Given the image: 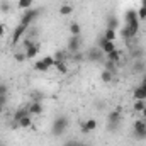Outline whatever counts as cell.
I'll return each instance as SVG.
<instances>
[{
    "label": "cell",
    "mask_w": 146,
    "mask_h": 146,
    "mask_svg": "<svg viewBox=\"0 0 146 146\" xmlns=\"http://www.w3.org/2000/svg\"><path fill=\"white\" fill-rule=\"evenodd\" d=\"M53 58H54V63H56V61H66V54H65V51H56V53L53 54Z\"/></svg>",
    "instance_id": "4dcf8cb0"
},
{
    "label": "cell",
    "mask_w": 146,
    "mask_h": 146,
    "mask_svg": "<svg viewBox=\"0 0 146 146\" xmlns=\"http://www.w3.org/2000/svg\"><path fill=\"white\" fill-rule=\"evenodd\" d=\"M34 70H36V72H41V73H46L49 68L44 65V61H42V60H37L36 63H34Z\"/></svg>",
    "instance_id": "484cf974"
},
{
    "label": "cell",
    "mask_w": 146,
    "mask_h": 146,
    "mask_svg": "<svg viewBox=\"0 0 146 146\" xmlns=\"http://www.w3.org/2000/svg\"><path fill=\"white\" fill-rule=\"evenodd\" d=\"M95 107H97V109H104V102H97Z\"/></svg>",
    "instance_id": "60d3db41"
},
{
    "label": "cell",
    "mask_w": 146,
    "mask_h": 146,
    "mask_svg": "<svg viewBox=\"0 0 146 146\" xmlns=\"http://www.w3.org/2000/svg\"><path fill=\"white\" fill-rule=\"evenodd\" d=\"M82 146H90V145H82Z\"/></svg>",
    "instance_id": "bcb514c9"
},
{
    "label": "cell",
    "mask_w": 146,
    "mask_h": 146,
    "mask_svg": "<svg viewBox=\"0 0 146 146\" xmlns=\"http://www.w3.org/2000/svg\"><path fill=\"white\" fill-rule=\"evenodd\" d=\"M141 115H143V119H145V121H146V107H145V110L141 112Z\"/></svg>",
    "instance_id": "b9f144b4"
},
{
    "label": "cell",
    "mask_w": 146,
    "mask_h": 146,
    "mask_svg": "<svg viewBox=\"0 0 146 146\" xmlns=\"http://www.w3.org/2000/svg\"><path fill=\"white\" fill-rule=\"evenodd\" d=\"M72 61H73V63H76V65H78V63H82V61H85V54H83L82 51L73 53V54H72Z\"/></svg>",
    "instance_id": "f1b7e54d"
},
{
    "label": "cell",
    "mask_w": 146,
    "mask_h": 146,
    "mask_svg": "<svg viewBox=\"0 0 146 146\" xmlns=\"http://www.w3.org/2000/svg\"><path fill=\"white\" fill-rule=\"evenodd\" d=\"M80 48H82V39H80V36H72L70 39H68V42H66V49H68L70 54L78 53Z\"/></svg>",
    "instance_id": "ba28073f"
},
{
    "label": "cell",
    "mask_w": 146,
    "mask_h": 146,
    "mask_svg": "<svg viewBox=\"0 0 146 146\" xmlns=\"http://www.w3.org/2000/svg\"><path fill=\"white\" fill-rule=\"evenodd\" d=\"M117 26H119V21L115 19V15H109L107 17V27L109 29H117Z\"/></svg>",
    "instance_id": "4316f807"
},
{
    "label": "cell",
    "mask_w": 146,
    "mask_h": 146,
    "mask_svg": "<svg viewBox=\"0 0 146 146\" xmlns=\"http://www.w3.org/2000/svg\"><path fill=\"white\" fill-rule=\"evenodd\" d=\"M26 31H27V26H24V24H21V22L15 26V29H14V33H12V39H10L12 46H15V44L19 42V39L26 34Z\"/></svg>",
    "instance_id": "9c48e42d"
},
{
    "label": "cell",
    "mask_w": 146,
    "mask_h": 146,
    "mask_svg": "<svg viewBox=\"0 0 146 146\" xmlns=\"http://www.w3.org/2000/svg\"><path fill=\"white\" fill-rule=\"evenodd\" d=\"M146 107V100H134V104H133V110L134 112H138V114H141Z\"/></svg>",
    "instance_id": "7402d4cb"
},
{
    "label": "cell",
    "mask_w": 146,
    "mask_h": 146,
    "mask_svg": "<svg viewBox=\"0 0 146 146\" xmlns=\"http://www.w3.org/2000/svg\"><path fill=\"white\" fill-rule=\"evenodd\" d=\"M27 110H29V114H31V115H42V112H44V107H42V104H41V102H36V100H33V102L29 104Z\"/></svg>",
    "instance_id": "8fae6325"
},
{
    "label": "cell",
    "mask_w": 146,
    "mask_h": 146,
    "mask_svg": "<svg viewBox=\"0 0 146 146\" xmlns=\"http://www.w3.org/2000/svg\"><path fill=\"white\" fill-rule=\"evenodd\" d=\"M5 33H7V27H5L3 24H0V37L5 36Z\"/></svg>",
    "instance_id": "74e56055"
},
{
    "label": "cell",
    "mask_w": 146,
    "mask_h": 146,
    "mask_svg": "<svg viewBox=\"0 0 146 146\" xmlns=\"http://www.w3.org/2000/svg\"><path fill=\"white\" fill-rule=\"evenodd\" d=\"M121 119H122L121 110L115 109V110H112V112H109V115H107V127H109V131H115L119 127Z\"/></svg>",
    "instance_id": "277c9868"
},
{
    "label": "cell",
    "mask_w": 146,
    "mask_h": 146,
    "mask_svg": "<svg viewBox=\"0 0 146 146\" xmlns=\"http://www.w3.org/2000/svg\"><path fill=\"white\" fill-rule=\"evenodd\" d=\"M104 60H106V54L100 51L99 46H92L85 53V61H88V63H100Z\"/></svg>",
    "instance_id": "7a4b0ae2"
},
{
    "label": "cell",
    "mask_w": 146,
    "mask_h": 146,
    "mask_svg": "<svg viewBox=\"0 0 146 146\" xmlns=\"http://www.w3.org/2000/svg\"><path fill=\"white\" fill-rule=\"evenodd\" d=\"M138 34V31H134V29H131V27H127V26H124L122 27V31H121V36L124 37L126 41H131V39H134Z\"/></svg>",
    "instance_id": "5bb4252c"
},
{
    "label": "cell",
    "mask_w": 146,
    "mask_h": 146,
    "mask_svg": "<svg viewBox=\"0 0 146 146\" xmlns=\"http://www.w3.org/2000/svg\"><path fill=\"white\" fill-rule=\"evenodd\" d=\"M133 97H134V100H146V90L141 85H138L133 90Z\"/></svg>",
    "instance_id": "2e32d148"
},
{
    "label": "cell",
    "mask_w": 146,
    "mask_h": 146,
    "mask_svg": "<svg viewBox=\"0 0 146 146\" xmlns=\"http://www.w3.org/2000/svg\"><path fill=\"white\" fill-rule=\"evenodd\" d=\"M72 14H73V5L72 3H63V5H60V15L68 17V15H72Z\"/></svg>",
    "instance_id": "ac0fdd59"
},
{
    "label": "cell",
    "mask_w": 146,
    "mask_h": 146,
    "mask_svg": "<svg viewBox=\"0 0 146 146\" xmlns=\"http://www.w3.org/2000/svg\"><path fill=\"white\" fill-rule=\"evenodd\" d=\"M99 48H100V51L104 53V54H109L110 51H114L115 49V44H114V41H107L106 37H99Z\"/></svg>",
    "instance_id": "30bf717a"
},
{
    "label": "cell",
    "mask_w": 146,
    "mask_h": 146,
    "mask_svg": "<svg viewBox=\"0 0 146 146\" xmlns=\"http://www.w3.org/2000/svg\"><path fill=\"white\" fill-rule=\"evenodd\" d=\"M126 26L134 29V31H139V17H138V12L129 9L126 12Z\"/></svg>",
    "instance_id": "5b68a950"
},
{
    "label": "cell",
    "mask_w": 146,
    "mask_h": 146,
    "mask_svg": "<svg viewBox=\"0 0 146 146\" xmlns=\"http://www.w3.org/2000/svg\"><path fill=\"white\" fill-rule=\"evenodd\" d=\"M24 48H26V58L27 60H34L37 56V51H39V46H37L36 42H33L31 39H27L26 42H24Z\"/></svg>",
    "instance_id": "52a82bcc"
},
{
    "label": "cell",
    "mask_w": 146,
    "mask_h": 146,
    "mask_svg": "<svg viewBox=\"0 0 146 146\" xmlns=\"http://www.w3.org/2000/svg\"><path fill=\"white\" fill-rule=\"evenodd\" d=\"M136 12H138V17H139V21H145V19H146V7H139Z\"/></svg>",
    "instance_id": "836d02e7"
},
{
    "label": "cell",
    "mask_w": 146,
    "mask_h": 146,
    "mask_svg": "<svg viewBox=\"0 0 146 146\" xmlns=\"http://www.w3.org/2000/svg\"><path fill=\"white\" fill-rule=\"evenodd\" d=\"M42 61H44V65H46L48 68L54 66V58H53V56H44V58H42Z\"/></svg>",
    "instance_id": "d6a6232c"
},
{
    "label": "cell",
    "mask_w": 146,
    "mask_h": 146,
    "mask_svg": "<svg viewBox=\"0 0 146 146\" xmlns=\"http://www.w3.org/2000/svg\"><path fill=\"white\" fill-rule=\"evenodd\" d=\"M0 106H7V95H0Z\"/></svg>",
    "instance_id": "f35d334b"
},
{
    "label": "cell",
    "mask_w": 146,
    "mask_h": 146,
    "mask_svg": "<svg viewBox=\"0 0 146 146\" xmlns=\"http://www.w3.org/2000/svg\"><path fill=\"white\" fill-rule=\"evenodd\" d=\"M141 7H146V0H141Z\"/></svg>",
    "instance_id": "ee69618b"
},
{
    "label": "cell",
    "mask_w": 146,
    "mask_h": 146,
    "mask_svg": "<svg viewBox=\"0 0 146 146\" xmlns=\"http://www.w3.org/2000/svg\"><path fill=\"white\" fill-rule=\"evenodd\" d=\"M70 33H72V36H80L82 27H80L78 22H72V24H70Z\"/></svg>",
    "instance_id": "83f0119b"
},
{
    "label": "cell",
    "mask_w": 146,
    "mask_h": 146,
    "mask_svg": "<svg viewBox=\"0 0 146 146\" xmlns=\"http://www.w3.org/2000/svg\"><path fill=\"white\" fill-rule=\"evenodd\" d=\"M133 134L138 139H146V121L145 119L143 121L139 119V121H136L133 124Z\"/></svg>",
    "instance_id": "8992f818"
},
{
    "label": "cell",
    "mask_w": 146,
    "mask_h": 146,
    "mask_svg": "<svg viewBox=\"0 0 146 146\" xmlns=\"http://www.w3.org/2000/svg\"><path fill=\"white\" fill-rule=\"evenodd\" d=\"M104 37H106L107 41H115V37H117V31H115V29H109V27H106V31H104Z\"/></svg>",
    "instance_id": "603a6c76"
},
{
    "label": "cell",
    "mask_w": 146,
    "mask_h": 146,
    "mask_svg": "<svg viewBox=\"0 0 146 146\" xmlns=\"http://www.w3.org/2000/svg\"><path fill=\"white\" fill-rule=\"evenodd\" d=\"M54 68L60 75H66L68 73V66H66V61H56L54 63Z\"/></svg>",
    "instance_id": "ffe728a7"
},
{
    "label": "cell",
    "mask_w": 146,
    "mask_h": 146,
    "mask_svg": "<svg viewBox=\"0 0 146 146\" xmlns=\"http://www.w3.org/2000/svg\"><path fill=\"white\" fill-rule=\"evenodd\" d=\"M97 121L95 119H87L83 124H82V133L83 134H88V133H92V131H95L97 129Z\"/></svg>",
    "instance_id": "7c38bea8"
},
{
    "label": "cell",
    "mask_w": 146,
    "mask_h": 146,
    "mask_svg": "<svg viewBox=\"0 0 146 146\" xmlns=\"http://www.w3.org/2000/svg\"><path fill=\"white\" fill-rule=\"evenodd\" d=\"M104 65H106V70H109L110 73H114V75H115V72H117V65H115V63L104 60Z\"/></svg>",
    "instance_id": "f546056e"
},
{
    "label": "cell",
    "mask_w": 146,
    "mask_h": 146,
    "mask_svg": "<svg viewBox=\"0 0 146 146\" xmlns=\"http://www.w3.org/2000/svg\"><path fill=\"white\" fill-rule=\"evenodd\" d=\"M3 110H5V106H0V114H3Z\"/></svg>",
    "instance_id": "7bdbcfd3"
},
{
    "label": "cell",
    "mask_w": 146,
    "mask_h": 146,
    "mask_svg": "<svg viewBox=\"0 0 146 146\" xmlns=\"http://www.w3.org/2000/svg\"><path fill=\"white\" fill-rule=\"evenodd\" d=\"M100 80H102L104 83H110V82L114 80V73H110L109 70H104V72L100 73Z\"/></svg>",
    "instance_id": "cb8c5ba5"
},
{
    "label": "cell",
    "mask_w": 146,
    "mask_h": 146,
    "mask_svg": "<svg viewBox=\"0 0 146 146\" xmlns=\"http://www.w3.org/2000/svg\"><path fill=\"white\" fill-rule=\"evenodd\" d=\"M14 60H15L17 63H24L27 58H26V53H15V54H14Z\"/></svg>",
    "instance_id": "1f68e13d"
},
{
    "label": "cell",
    "mask_w": 146,
    "mask_h": 146,
    "mask_svg": "<svg viewBox=\"0 0 146 146\" xmlns=\"http://www.w3.org/2000/svg\"><path fill=\"white\" fill-rule=\"evenodd\" d=\"M139 85H141V87L146 90V73L143 75V78H141V83H139Z\"/></svg>",
    "instance_id": "ab89813d"
},
{
    "label": "cell",
    "mask_w": 146,
    "mask_h": 146,
    "mask_svg": "<svg viewBox=\"0 0 146 146\" xmlns=\"http://www.w3.org/2000/svg\"><path fill=\"white\" fill-rule=\"evenodd\" d=\"M65 146H82V145H80L78 141H73V139H72V141H66V143H65Z\"/></svg>",
    "instance_id": "8d00e7d4"
},
{
    "label": "cell",
    "mask_w": 146,
    "mask_h": 146,
    "mask_svg": "<svg viewBox=\"0 0 146 146\" xmlns=\"http://www.w3.org/2000/svg\"><path fill=\"white\" fill-rule=\"evenodd\" d=\"M33 3H34V0H19L17 7L22 10H27V9H33Z\"/></svg>",
    "instance_id": "d4e9b609"
},
{
    "label": "cell",
    "mask_w": 146,
    "mask_h": 146,
    "mask_svg": "<svg viewBox=\"0 0 146 146\" xmlns=\"http://www.w3.org/2000/svg\"><path fill=\"white\" fill-rule=\"evenodd\" d=\"M9 94V87L5 83H0V95H7Z\"/></svg>",
    "instance_id": "d590c367"
},
{
    "label": "cell",
    "mask_w": 146,
    "mask_h": 146,
    "mask_svg": "<svg viewBox=\"0 0 146 146\" xmlns=\"http://www.w3.org/2000/svg\"><path fill=\"white\" fill-rule=\"evenodd\" d=\"M0 146H5V145H3V143H2V141H0Z\"/></svg>",
    "instance_id": "f6af8a7d"
},
{
    "label": "cell",
    "mask_w": 146,
    "mask_h": 146,
    "mask_svg": "<svg viewBox=\"0 0 146 146\" xmlns=\"http://www.w3.org/2000/svg\"><path fill=\"white\" fill-rule=\"evenodd\" d=\"M68 126H70V121L66 115H56L53 124H51V134L54 138H60L68 131Z\"/></svg>",
    "instance_id": "6da1fadb"
},
{
    "label": "cell",
    "mask_w": 146,
    "mask_h": 146,
    "mask_svg": "<svg viewBox=\"0 0 146 146\" xmlns=\"http://www.w3.org/2000/svg\"><path fill=\"white\" fill-rule=\"evenodd\" d=\"M106 60H107V61H112V63H115V65H117V63L121 61V53H119L117 49H114V51H110L109 54H106Z\"/></svg>",
    "instance_id": "d6986e66"
},
{
    "label": "cell",
    "mask_w": 146,
    "mask_h": 146,
    "mask_svg": "<svg viewBox=\"0 0 146 146\" xmlns=\"http://www.w3.org/2000/svg\"><path fill=\"white\" fill-rule=\"evenodd\" d=\"M0 10H2V12H9V10H10L9 2H2V3H0Z\"/></svg>",
    "instance_id": "e575fe53"
},
{
    "label": "cell",
    "mask_w": 146,
    "mask_h": 146,
    "mask_svg": "<svg viewBox=\"0 0 146 146\" xmlns=\"http://www.w3.org/2000/svg\"><path fill=\"white\" fill-rule=\"evenodd\" d=\"M24 115H31V114H29V110H27V109H17V110H15V114H14V122L17 124V122H19V119H22ZM17 126H19V124H17Z\"/></svg>",
    "instance_id": "44dd1931"
},
{
    "label": "cell",
    "mask_w": 146,
    "mask_h": 146,
    "mask_svg": "<svg viewBox=\"0 0 146 146\" xmlns=\"http://www.w3.org/2000/svg\"><path fill=\"white\" fill-rule=\"evenodd\" d=\"M133 72H134V73H146V63H145V60H134Z\"/></svg>",
    "instance_id": "e0dca14e"
},
{
    "label": "cell",
    "mask_w": 146,
    "mask_h": 146,
    "mask_svg": "<svg viewBox=\"0 0 146 146\" xmlns=\"http://www.w3.org/2000/svg\"><path fill=\"white\" fill-rule=\"evenodd\" d=\"M39 14H41V9H36V7L27 9V10H24V14H22V17H21V21H19V22L29 27V26L36 21L37 17H39Z\"/></svg>",
    "instance_id": "3957f363"
},
{
    "label": "cell",
    "mask_w": 146,
    "mask_h": 146,
    "mask_svg": "<svg viewBox=\"0 0 146 146\" xmlns=\"http://www.w3.org/2000/svg\"><path fill=\"white\" fill-rule=\"evenodd\" d=\"M19 127H22V129H29V127H34V124H33V117L31 115H24L22 119H19Z\"/></svg>",
    "instance_id": "9a60e30c"
},
{
    "label": "cell",
    "mask_w": 146,
    "mask_h": 146,
    "mask_svg": "<svg viewBox=\"0 0 146 146\" xmlns=\"http://www.w3.org/2000/svg\"><path fill=\"white\" fill-rule=\"evenodd\" d=\"M129 56H131L133 61H134V60H143L145 51H143L141 46H131V53H129Z\"/></svg>",
    "instance_id": "4fadbf2b"
}]
</instances>
